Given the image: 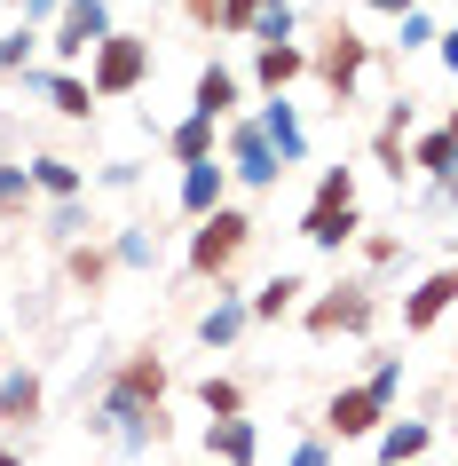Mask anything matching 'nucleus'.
Returning a JSON list of instances; mask_svg holds the SVG:
<instances>
[{
    "label": "nucleus",
    "instance_id": "nucleus-1",
    "mask_svg": "<svg viewBox=\"0 0 458 466\" xmlns=\"http://www.w3.org/2000/svg\"><path fill=\"white\" fill-rule=\"evenodd\" d=\"M87 56H96V64H87V96L96 103H119V96H135L150 79V40H135V32H103Z\"/></svg>",
    "mask_w": 458,
    "mask_h": 466
},
{
    "label": "nucleus",
    "instance_id": "nucleus-2",
    "mask_svg": "<svg viewBox=\"0 0 458 466\" xmlns=\"http://www.w3.org/2000/svg\"><path fill=\"white\" fill-rule=\"evenodd\" d=\"M245 246H253V214H245V206H214V214L190 229V269L198 277H229Z\"/></svg>",
    "mask_w": 458,
    "mask_h": 466
},
{
    "label": "nucleus",
    "instance_id": "nucleus-3",
    "mask_svg": "<svg viewBox=\"0 0 458 466\" xmlns=\"http://www.w3.org/2000/svg\"><path fill=\"white\" fill-rule=\"evenodd\" d=\"M371 317H380V293H371V285H332V293H316L309 309H300L309 340H340V332H371Z\"/></svg>",
    "mask_w": 458,
    "mask_h": 466
},
{
    "label": "nucleus",
    "instance_id": "nucleus-4",
    "mask_svg": "<svg viewBox=\"0 0 458 466\" xmlns=\"http://www.w3.org/2000/svg\"><path fill=\"white\" fill-rule=\"evenodd\" d=\"M363 64H371V40H363L356 25H332V32H324V48L309 56V72L324 79V96H332V103H348V96H356Z\"/></svg>",
    "mask_w": 458,
    "mask_h": 466
},
{
    "label": "nucleus",
    "instance_id": "nucleus-5",
    "mask_svg": "<svg viewBox=\"0 0 458 466\" xmlns=\"http://www.w3.org/2000/svg\"><path fill=\"white\" fill-rule=\"evenodd\" d=\"M380 419H387L380 388H340L332 403H324V435L332 442H363V435H380Z\"/></svg>",
    "mask_w": 458,
    "mask_h": 466
},
{
    "label": "nucleus",
    "instance_id": "nucleus-6",
    "mask_svg": "<svg viewBox=\"0 0 458 466\" xmlns=\"http://www.w3.org/2000/svg\"><path fill=\"white\" fill-rule=\"evenodd\" d=\"M363 229V214H356V198H316L309 214H300V238H309L316 253H340L348 238Z\"/></svg>",
    "mask_w": 458,
    "mask_h": 466
},
{
    "label": "nucleus",
    "instance_id": "nucleus-7",
    "mask_svg": "<svg viewBox=\"0 0 458 466\" xmlns=\"http://www.w3.org/2000/svg\"><path fill=\"white\" fill-rule=\"evenodd\" d=\"M451 293H458V277L451 269H427L419 285H411V300H403V332H434V324L451 317Z\"/></svg>",
    "mask_w": 458,
    "mask_h": 466
},
{
    "label": "nucleus",
    "instance_id": "nucleus-8",
    "mask_svg": "<svg viewBox=\"0 0 458 466\" xmlns=\"http://www.w3.org/2000/svg\"><path fill=\"white\" fill-rule=\"evenodd\" d=\"M103 32H111L103 0H64V16H56V56H87Z\"/></svg>",
    "mask_w": 458,
    "mask_h": 466
},
{
    "label": "nucleus",
    "instance_id": "nucleus-9",
    "mask_svg": "<svg viewBox=\"0 0 458 466\" xmlns=\"http://www.w3.org/2000/svg\"><path fill=\"white\" fill-rule=\"evenodd\" d=\"M371 442H380V466H411L434 451V419H380Z\"/></svg>",
    "mask_w": 458,
    "mask_h": 466
},
{
    "label": "nucleus",
    "instance_id": "nucleus-10",
    "mask_svg": "<svg viewBox=\"0 0 458 466\" xmlns=\"http://www.w3.org/2000/svg\"><path fill=\"white\" fill-rule=\"evenodd\" d=\"M40 403H48L40 371H8V380H0V427H32V419H40Z\"/></svg>",
    "mask_w": 458,
    "mask_h": 466
},
{
    "label": "nucleus",
    "instance_id": "nucleus-11",
    "mask_svg": "<svg viewBox=\"0 0 458 466\" xmlns=\"http://www.w3.org/2000/svg\"><path fill=\"white\" fill-rule=\"evenodd\" d=\"M253 419H206V459H221V466H253Z\"/></svg>",
    "mask_w": 458,
    "mask_h": 466
},
{
    "label": "nucleus",
    "instance_id": "nucleus-12",
    "mask_svg": "<svg viewBox=\"0 0 458 466\" xmlns=\"http://www.w3.org/2000/svg\"><path fill=\"white\" fill-rule=\"evenodd\" d=\"M300 72H309V56L292 48V40H261V56H253V79H261L269 96H285Z\"/></svg>",
    "mask_w": 458,
    "mask_h": 466
},
{
    "label": "nucleus",
    "instance_id": "nucleus-13",
    "mask_svg": "<svg viewBox=\"0 0 458 466\" xmlns=\"http://www.w3.org/2000/svg\"><path fill=\"white\" fill-rule=\"evenodd\" d=\"M451 158H458V143H451V127H427V135H419V143L403 150V167H419L434 182V190H443V182H451Z\"/></svg>",
    "mask_w": 458,
    "mask_h": 466
},
{
    "label": "nucleus",
    "instance_id": "nucleus-14",
    "mask_svg": "<svg viewBox=\"0 0 458 466\" xmlns=\"http://www.w3.org/2000/svg\"><path fill=\"white\" fill-rule=\"evenodd\" d=\"M190 103H198V119H229V111H238V72L206 64V72H198V87H190Z\"/></svg>",
    "mask_w": 458,
    "mask_h": 466
},
{
    "label": "nucleus",
    "instance_id": "nucleus-15",
    "mask_svg": "<svg viewBox=\"0 0 458 466\" xmlns=\"http://www.w3.org/2000/svg\"><path fill=\"white\" fill-rule=\"evenodd\" d=\"M214 206H221V158H198V167L182 174V214H190V221H206Z\"/></svg>",
    "mask_w": 458,
    "mask_h": 466
},
{
    "label": "nucleus",
    "instance_id": "nucleus-16",
    "mask_svg": "<svg viewBox=\"0 0 458 466\" xmlns=\"http://www.w3.org/2000/svg\"><path fill=\"white\" fill-rule=\"evenodd\" d=\"M300 293H309V285H300V277L292 269H277L261 285V293H253V309H245V317H261V324H277V317H292V309H300Z\"/></svg>",
    "mask_w": 458,
    "mask_h": 466
},
{
    "label": "nucleus",
    "instance_id": "nucleus-17",
    "mask_svg": "<svg viewBox=\"0 0 458 466\" xmlns=\"http://www.w3.org/2000/svg\"><path fill=\"white\" fill-rule=\"evenodd\" d=\"M238 174H245V182H277V174H285L261 127H238Z\"/></svg>",
    "mask_w": 458,
    "mask_h": 466
},
{
    "label": "nucleus",
    "instance_id": "nucleus-18",
    "mask_svg": "<svg viewBox=\"0 0 458 466\" xmlns=\"http://www.w3.org/2000/svg\"><path fill=\"white\" fill-rule=\"evenodd\" d=\"M25 182H32V190H48V198H79V167H72V158H32Z\"/></svg>",
    "mask_w": 458,
    "mask_h": 466
},
{
    "label": "nucleus",
    "instance_id": "nucleus-19",
    "mask_svg": "<svg viewBox=\"0 0 458 466\" xmlns=\"http://www.w3.org/2000/svg\"><path fill=\"white\" fill-rule=\"evenodd\" d=\"M64 277H72L79 293H96L103 277H111V253H103V246H72V253H64Z\"/></svg>",
    "mask_w": 458,
    "mask_h": 466
},
{
    "label": "nucleus",
    "instance_id": "nucleus-20",
    "mask_svg": "<svg viewBox=\"0 0 458 466\" xmlns=\"http://www.w3.org/2000/svg\"><path fill=\"white\" fill-rule=\"evenodd\" d=\"M198 403H206V419H245V388L238 380H214V371L198 380Z\"/></svg>",
    "mask_w": 458,
    "mask_h": 466
},
{
    "label": "nucleus",
    "instance_id": "nucleus-21",
    "mask_svg": "<svg viewBox=\"0 0 458 466\" xmlns=\"http://www.w3.org/2000/svg\"><path fill=\"white\" fill-rule=\"evenodd\" d=\"M174 158H182V167H198V158H214V119H198V111H190V119L174 127Z\"/></svg>",
    "mask_w": 458,
    "mask_h": 466
},
{
    "label": "nucleus",
    "instance_id": "nucleus-22",
    "mask_svg": "<svg viewBox=\"0 0 458 466\" xmlns=\"http://www.w3.org/2000/svg\"><path fill=\"white\" fill-rule=\"evenodd\" d=\"M48 103L64 111V119H96V96H87V79H64V72H56V79H48Z\"/></svg>",
    "mask_w": 458,
    "mask_h": 466
},
{
    "label": "nucleus",
    "instance_id": "nucleus-23",
    "mask_svg": "<svg viewBox=\"0 0 458 466\" xmlns=\"http://www.w3.org/2000/svg\"><path fill=\"white\" fill-rule=\"evenodd\" d=\"M238 332H245V309H238V300H221L214 317L198 324V340H206V348H229V340H238Z\"/></svg>",
    "mask_w": 458,
    "mask_h": 466
},
{
    "label": "nucleus",
    "instance_id": "nucleus-24",
    "mask_svg": "<svg viewBox=\"0 0 458 466\" xmlns=\"http://www.w3.org/2000/svg\"><path fill=\"white\" fill-rule=\"evenodd\" d=\"M32 206V182H25V167H0V214H25Z\"/></svg>",
    "mask_w": 458,
    "mask_h": 466
},
{
    "label": "nucleus",
    "instance_id": "nucleus-25",
    "mask_svg": "<svg viewBox=\"0 0 458 466\" xmlns=\"http://www.w3.org/2000/svg\"><path fill=\"white\" fill-rule=\"evenodd\" d=\"M253 16H261V0H221V8H214L221 32H253Z\"/></svg>",
    "mask_w": 458,
    "mask_h": 466
},
{
    "label": "nucleus",
    "instance_id": "nucleus-26",
    "mask_svg": "<svg viewBox=\"0 0 458 466\" xmlns=\"http://www.w3.org/2000/svg\"><path fill=\"white\" fill-rule=\"evenodd\" d=\"M371 158H380V167L395 174V182H403V174H411V167H403V135H387V127H380V135H371Z\"/></svg>",
    "mask_w": 458,
    "mask_h": 466
},
{
    "label": "nucleus",
    "instance_id": "nucleus-27",
    "mask_svg": "<svg viewBox=\"0 0 458 466\" xmlns=\"http://www.w3.org/2000/svg\"><path fill=\"white\" fill-rule=\"evenodd\" d=\"M316 198H356V174H348V167H332L324 182H316Z\"/></svg>",
    "mask_w": 458,
    "mask_h": 466
},
{
    "label": "nucleus",
    "instance_id": "nucleus-28",
    "mask_svg": "<svg viewBox=\"0 0 458 466\" xmlns=\"http://www.w3.org/2000/svg\"><path fill=\"white\" fill-rule=\"evenodd\" d=\"M25 56H32V32H8V40H0V64H8V72H16Z\"/></svg>",
    "mask_w": 458,
    "mask_h": 466
},
{
    "label": "nucleus",
    "instance_id": "nucleus-29",
    "mask_svg": "<svg viewBox=\"0 0 458 466\" xmlns=\"http://www.w3.org/2000/svg\"><path fill=\"white\" fill-rule=\"evenodd\" d=\"M285 466H332V451H324V442H300V451H292Z\"/></svg>",
    "mask_w": 458,
    "mask_h": 466
},
{
    "label": "nucleus",
    "instance_id": "nucleus-30",
    "mask_svg": "<svg viewBox=\"0 0 458 466\" xmlns=\"http://www.w3.org/2000/svg\"><path fill=\"white\" fill-rule=\"evenodd\" d=\"M214 8H221V0H182V16H190V25H206V32H214Z\"/></svg>",
    "mask_w": 458,
    "mask_h": 466
},
{
    "label": "nucleus",
    "instance_id": "nucleus-31",
    "mask_svg": "<svg viewBox=\"0 0 458 466\" xmlns=\"http://www.w3.org/2000/svg\"><path fill=\"white\" fill-rule=\"evenodd\" d=\"M363 8H387V16H411L419 0H363Z\"/></svg>",
    "mask_w": 458,
    "mask_h": 466
},
{
    "label": "nucleus",
    "instance_id": "nucleus-32",
    "mask_svg": "<svg viewBox=\"0 0 458 466\" xmlns=\"http://www.w3.org/2000/svg\"><path fill=\"white\" fill-rule=\"evenodd\" d=\"M0 466H25V451H0Z\"/></svg>",
    "mask_w": 458,
    "mask_h": 466
},
{
    "label": "nucleus",
    "instance_id": "nucleus-33",
    "mask_svg": "<svg viewBox=\"0 0 458 466\" xmlns=\"http://www.w3.org/2000/svg\"><path fill=\"white\" fill-rule=\"evenodd\" d=\"M411 466H434V459H411Z\"/></svg>",
    "mask_w": 458,
    "mask_h": 466
}]
</instances>
